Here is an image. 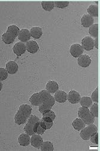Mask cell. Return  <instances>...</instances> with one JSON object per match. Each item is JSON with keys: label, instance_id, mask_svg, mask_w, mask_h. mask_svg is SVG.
Segmentation results:
<instances>
[{"label": "cell", "instance_id": "6da1fadb", "mask_svg": "<svg viewBox=\"0 0 100 151\" xmlns=\"http://www.w3.org/2000/svg\"><path fill=\"white\" fill-rule=\"evenodd\" d=\"M29 101L32 105L38 106L39 111L43 113L46 110H51L55 101L49 92L46 89H43L33 93L30 97Z\"/></svg>", "mask_w": 100, "mask_h": 151}, {"label": "cell", "instance_id": "7a4b0ae2", "mask_svg": "<svg viewBox=\"0 0 100 151\" xmlns=\"http://www.w3.org/2000/svg\"><path fill=\"white\" fill-rule=\"evenodd\" d=\"M32 111V109L29 105H21L14 116V122L19 125L25 124L31 115Z\"/></svg>", "mask_w": 100, "mask_h": 151}, {"label": "cell", "instance_id": "3957f363", "mask_svg": "<svg viewBox=\"0 0 100 151\" xmlns=\"http://www.w3.org/2000/svg\"><path fill=\"white\" fill-rule=\"evenodd\" d=\"M20 31L19 28L16 25H11L7 27V31L2 35V40L6 45L13 43Z\"/></svg>", "mask_w": 100, "mask_h": 151}, {"label": "cell", "instance_id": "277c9868", "mask_svg": "<svg viewBox=\"0 0 100 151\" xmlns=\"http://www.w3.org/2000/svg\"><path fill=\"white\" fill-rule=\"evenodd\" d=\"M78 116L81 118L85 125L92 124L95 122V116L91 113L89 108L81 107L78 110Z\"/></svg>", "mask_w": 100, "mask_h": 151}, {"label": "cell", "instance_id": "5b68a950", "mask_svg": "<svg viewBox=\"0 0 100 151\" xmlns=\"http://www.w3.org/2000/svg\"><path fill=\"white\" fill-rule=\"evenodd\" d=\"M98 132L97 127L94 124L88 125L85 127L80 132V136L84 140H89L90 138Z\"/></svg>", "mask_w": 100, "mask_h": 151}, {"label": "cell", "instance_id": "8992f818", "mask_svg": "<svg viewBox=\"0 0 100 151\" xmlns=\"http://www.w3.org/2000/svg\"><path fill=\"white\" fill-rule=\"evenodd\" d=\"M40 119L38 117H37L36 116L34 115H31L30 116V117L28 118L26 124L24 127V131L26 134H28V135H29L30 136H32L33 134H34V132L33 130V127L34 124L39 121Z\"/></svg>", "mask_w": 100, "mask_h": 151}, {"label": "cell", "instance_id": "52a82bcc", "mask_svg": "<svg viewBox=\"0 0 100 151\" xmlns=\"http://www.w3.org/2000/svg\"><path fill=\"white\" fill-rule=\"evenodd\" d=\"M84 53L82 46L78 43L72 45L70 47V53L74 58H79Z\"/></svg>", "mask_w": 100, "mask_h": 151}, {"label": "cell", "instance_id": "ba28073f", "mask_svg": "<svg viewBox=\"0 0 100 151\" xmlns=\"http://www.w3.org/2000/svg\"><path fill=\"white\" fill-rule=\"evenodd\" d=\"M82 46L84 49L90 51L92 50L94 47V40L91 37L86 36L82 40Z\"/></svg>", "mask_w": 100, "mask_h": 151}, {"label": "cell", "instance_id": "9c48e42d", "mask_svg": "<svg viewBox=\"0 0 100 151\" xmlns=\"http://www.w3.org/2000/svg\"><path fill=\"white\" fill-rule=\"evenodd\" d=\"M17 37L18 39L22 43L28 42L30 40L31 37L30 31L26 28L20 29Z\"/></svg>", "mask_w": 100, "mask_h": 151}, {"label": "cell", "instance_id": "30bf717a", "mask_svg": "<svg viewBox=\"0 0 100 151\" xmlns=\"http://www.w3.org/2000/svg\"><path fill=\"white\" fill-rule=\"evenodd\" d=\"M81 98V96L80 93L74 90L70 91L67 95V100L70 103L73 104L79 103Z\"/></svg>", "mask_w": 100, "mask_h": 151}, {"label": "cell", "instance_id": "8fae6325", "mask_svg": "<svg viewBox=\"0 0 100 151\" xmlns=\"http://www.w3.org/2000/svg\"><path fill=\"white\" fill-rule=\"evenodd\" d=\"M91 63V59L88 55H82L77 59L78 65L83 68L88 67Z\"/></svg>", "mask_w": 100, "mask_h": 151}, {"label": "cell", "instance_id": "7c38bea8", "mask_svg": "<svg viewBox=\"0 0 100 151\" xmlns=\"http://www.w3.org/2000/svg\"><path fill=\"white\" fill-rule=\"evenodd\" d=\"M13 50L17 56H21L24 54L26 50V45L24 43H22L21 42H17L13 46Z\"/></svg>", "mask_w": 100, "mask_h": 151}, {"label": "cell", "instance_id": "4fadbf2b", "mask_svg": "<svg viewBox=\"0 0 100 151\" xmlns=\"http://www.w3.org/2000/svg\"><path fill=\"white\" fill-rule=\"evenodd\" d=\"M54 98L55 101L59 103H64L67 100V94L66 92L61 90H58L54 93Z\"/></svg>", "mask_w": 100, "mask_h": 151}, {"label": "cell", "instance_id": "5bb4252c", "mask_svg": "<svg viewBox=\"0 0 100 151\" xmlns=\"http://www.w3.org/2000/svg\"><path fill=\"white\" fill-rule=\"evenodd\" d=\"M43 142V139L42 138L41 135L34 134L32 136H31L30 144L33 147L35 148L39 149Z\"/></svg>", "mask_w": 100, "mask_h": 151}, {"label": "cell", "instance_id": "9a60e30c", "mask_svg": "<svg viewBox=\"0 0 100 151\" xmlns=\"http://www.w3.org/2000/svg\"><path fill=\"white\" fill-rule=\"evenodd\" d=\"M82 25L85 28H89L91 25L94 24V17L88 14H85L83 15L81 19Z\"/></svg>", "mask_w": 100, "mask_h": 151}, {"label": "cell", "instance_id": "2e32d148", "mask_svg": "<svg viewBox=\"0 0 100 151\" xmlns=\"http://www.w3.org/2000/svg\"><path fill=\"white\" fill-rule=\"evenodd\" d=\"M25 45H26V50L28 52L32 54L36 53L39 49V47L38 43L33 40L28 41V42H26V44Z\"/></svg>", "mask_w": 100, "mask_h": 151}, {"label": "cell", "instance_id": "e0dca14e", "mask_svg": "<svg viewBox=\"0 0 100 151\" xmlns=\"http://www.w3.org/2000/svg\"><path fill=\"white\" fill-rule=\"evenodd\" d=\"M6 69L9 74H14L18 71V65L15 61H10L6 64Z\"/></svg>", "mask_w": 100, "mask_h": 151}, {"label": "cell", "instance_id": "ac0fdd59", "mask_svg": "<svg viewBox=\"0 0 100 151\" xmlns=\"http://www.w3.org/2000/svg\"><path fill=\"white\" fill-rule=\"evenodd\" d=\"M18 142L22 146H28L30 143V137L26 133L21 134L18 136Z\"/></svg>", "mask_w": 100, "mask_h": 151}, {"label": "cell", "instance_id": "d6986e66", "mask_svg": "<svg viewBox=\"0 0 100 151\" xmlns=\"http://www.w3.org/2000/svg\"><path fill=\"white\" fill-rule=\"evenodd\" d=\"M58 83L54 81H50L46 85V90L51 94L56 92L58 90Z\"/></svg>", "mask_w": 100, "mask_h": 151}, {"label": "cell", "instance_id": "ffe728a7", "mask_svg": "<svg viewBox=\"0 0 100 151\" xmlns=\"http://www.w3.org/2000/svg\"><path fill=\"white\" fill-rule=\"evenodd\" d=\"M30 33L31 37H32L35 39H40L43 34L42 29L38 27H32L30 30Z\"/></svg>", "mask_w": 100, "mask_h": 151}, {"label": "cell", "instance_id": "44dd1931", "mask_svg": "<svg viewBox=\"0 0 100 151\" xmlns=\"http://www.w3.org/2000/svg\"><path fill=\"white\" fill-rule=\"evenodd\" d=\"M85 124L81 118H76L72 122V126L74 129L81 131L85 127Z\"/></svg>", "mask_w": 100, "mask_h": 151}, {"label": "cell", "instance_id": "7402d4cb", "mask_svg": "<svg viewBox=\"0 0 100 151\" xmlns=\"http://www.w3.org/2000/svg\"><path fill=\"white\" fill-rule=\"evenodd\" d=\"M92 101L89 97L87 96H84L81 98V100H80V104H81L82 107H87V108H90V107L92 106Z\"/></svg>", "mask_w": 100, "mask_h": 151}, {"label": "cell", "instance_id": "603a6c76", "mask_svg": "<svg viewBox=\"0 0 100 151\" xmlns=\"http://www.w3.org/2000/svg\"><path fill=\"white\" fill-rule=\"evenodd\" d=\"M39 149L41 151H52L54 149V146L51 142L46 141L43 142Z\"/></svg>", "mask_w": 100, "mask_h": 151}, {"label": "cell", "instance_id": "cb8c5ba5", "mask_svg": "<svg viewBox=\"0 0 100 151\" xmlns=\"http://www.w3.org/2000/svg\"><path fill=\"white\" fill-rule=\"evenodd\" d=\"M87 12L88 13V14H89L92 17H98V5H95V4L90 5L87 9Z\"/></svg>", "mask_w": 100, "mask_h": 151}, {"label": "cell", "instance_id": "d4e9b609", "mask_svg": "<svg viewBox=\"0 0 100 151\" xmlns=\"http://www.w3.org/2000/svg\"><path fill=\"white\" fill-rule=\"evenodd\" d=\"M38 121L37 122H36L33 127V130L35 134H37L39 135H43L45 131H46L45 129H44L40 125V122Z\"/></svg>", "mask_w": 100, "mask_h": 151}, {"label": "cell", "instance_id": "484cf974", "mask_svg": "<svg viewBox=\"0 0 100 151\" xmlns=\"http://www.w3.org/2000/svg\"><path fill=\"white\" fill-rule=\"evenodd\" d=\"M89 34L94 38L98 37V24H95L89 28Z\"/></svg>", "mask_w": 100, "mask_h": 151}, {"label": "cell", "instance_id": "4316f807", "mask_svg": "<svg viewBox=\"0 0 100 151\" xmlns=\"http://www.w3.org/2000/svg\"><path fill=\"white\" fill-rule=\"evenodd\" d=\"M41 5L43 9L47 12H51L55 7L54 1H42Z\"/></svg>", "mask_w": 100, "mask_h": 151}, {"label": "cell", "instance_id": "83f0119b", "mask_svg": "<svg viewBox=\"0 0 100 151\" xmlns=\"http://www.w3.org/2000/svg\"><path fill=\"white\" fill-rule=\"evenodd\" d=\"M91 113L95 116V118L98 117V103H94L90 107L89 109Z\"/></svg>", "mask_w": 100, "mask_h": 151}, {"label": "cell", "instance_id": "f1b7e54d", "mask_svg": "<svg viewBox=\"0 0 100 151\" xmlns=\"http://www.w3.org/2000/svg\"><path fill=\"white\" fill-rule=\"evenodd\" d=\"M9 76V73L6 69L4 68L0 67V81H3L7 79Z\"/></svg>", "mask_w": 100, "mask_h": 151}, {"label": "cell", "instance_id": "f546056e", "mask_svg": "<svg viewBox=\"0 0 100 151\" xmlns=\"http://www.w3.org/2000/svg\"><path fill=\"white\" fill-rule=\"evenodd\" d=\"M42 114H43V117H48L51 118L53 121L55 118V113L51 110H46L43 113H42Z\"/></svg>", "mask_w": 100, "mask_h": 151}, {"label": "cell", "instance_id": "4dcf8cb0", "mask_svg": "<svg viewBox=\"0 0 100 151\" xmlns=\"http://www.w3.org/2000/svg\"><path fill=\"white\" fill-rule=\"evenodd\" d=\"M40 125H41V126L45 130L47 129H50L52 125H53V122H47V121H44L43 119H40Z\"/></svg>", "mask_w": 100, "mask_h": 151}, {"label": "cell", "instance_id": "1f68e13d", "mask_svg": "<svg viewBox=\"0 0 100 151\" xmlns=\"http://www.w3.org/2000/svg\"><path fill=\"white\" fill-rule=\"evenodd\" d=\"M54 6L58 9H65L69 6V1H54Z\"/></svg>", "mask_w": 100, "mask_h": 151}, {"label": "cell", "instance_id": "d6a6232c", "mask_svg": "<svg viewBox=\"0 0 100 151\" xmlns=\"http://www.w3.org/2000/svg\"><path fill=\"white\" fill-rule=\"evenodd\" d=\"M91 99L92 101H94V103H98V88H96V89L94 91H93Z\"/></svg>", "mask_w": 100, "mask_h": 151}, {"label": "cell", "instance_id": "836d02e7", "mask_svg": "<svg viewBox=\"0 0 100 151\" xmlns=\"http://www.w3.org/2000/svg\"><path fill=\"white\" fill-rule=\"evenodd\" d=\"M91 140V142L94 143V144H95V145H98V132L95 134L94 135H93L91 138L90 139Z\"/></svg>", "mask_w": 100, "mask_h": 151}, {"label": "cell", "instance_id": "e575fe53", "mask_svg": "<svg viewBox=\"0 0 100 151\" xmlns=\"http://www.w3.org/2000/svg\"><path fill=\"white\" fill-rule=\"evenodd\" d=\"M42 119H43V120L45 121L48 122H53V121H52L51 118H48V117H43V118H42Z\"/></svg>", "mask_w": 100, "mask_h": 151}, {"label": "cell", "instance_id": "d590c367", "mask_svg": "<svg viewBox=\"0 0 100 151\" xmlns=\"http://www.w3.org/2000/svg\"><path fill=\"white\" fill-rule=\"evenodd\" d=\"M94 45L96 49H98V37L95 38V40H94Z\"/></svg>", "mask_w": 100, "mask_h": 151}, {"label": "cell", "instance_id": "8d00e7d4", "mask_svg": "<svg viewBox=\"0 0 100 151\" xmlns=\"http://www.w3.org/2000/svg\"><path fill=\"white\" fill-rule=\"evenodd\" d=\"M3 83H2V82L0 81V91H1V90H2V89H3Z\"/></svg>", "mask_w": 100, "mask_h": 151}]
</instances>
